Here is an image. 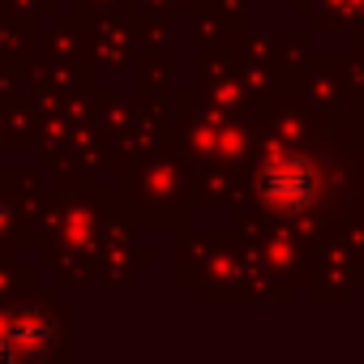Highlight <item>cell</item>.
Wrapping results in <instances>:
<instances>
[{
  "label": "cell",
  "mask_w": 364,
  "mask_h": 364,
  "mask_svg": "<svg viewBox=\"0 0 364 364\" xmlns=\"http://www.w3.org/2000/svg\"><path fill=\"white\" fill-rule=\"evenodd\" d=\"M262 193L274 210H304L317 193V176L296 154H274L262 171Z\"/></svg>",
  "instance_id": "cell-1"
}]
</instances>
